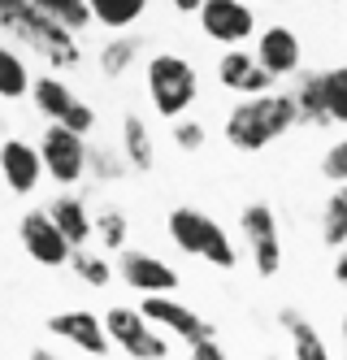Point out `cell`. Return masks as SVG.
Returning <instances> with one entry per match:
<instances>
[{"label":"cell","instance_id":"obj_1","mask_svg":"<svg viewBox=\"0 0 347 360\" xmlns=\"http://www.w3.org/2000/svg\"><path fill=\"white\" fill-rule=\"evenodd\" d=\"M291 131H296V100H291V91H274V87L256 96H239V105L222 122L226 143L244 157H256Z\"/></svg>","mask_w":347,"mask_h":360},{"label":"cell","instance_id":"obj_2","mask_svg":"<svg viewBox=\"0 0 347 360\" xmlns=\"http://www.w3.org/2000/svg\"><path fill=\"white\" fill-rule=\"evenodd\" d=\"M0 27H5L13 39H22L48 70H78L83 65L78 35L65 31L61 22H52L48 13H39L31 0H22V5H13L9 13H0Z\"/></svg>","mask_w":347,"mask_h":360},{"label":"cell","instance_id":"obj_3","mask_svg":"<svg viewBox=\"0 0 347 360\" xmlns=\"http://www.w3.org/2000/svg\"><path fill=\"white\" fill-rule=\"evenodd\" d=\"M144 87H148V100H152V109L161 113L165 122L182 117L187 109L196 105V96H200V74L196 65L178 57V53H156L148 57L144 65Z\"/></svg>","mask_w":347,"mask_h":360},{"label":"cell","instance_id":"obj_4","mask_svg":"<svg viewBox=\"0 0 347 360\" xmlns=\"http://www.w3.org/2000/svg\"><path fill=\"white\" fill-rule=\"evenodd\" d=\"M35 148L44 161V178H52L57 187H74L87 178V135L70 131L61 122H48Z\"/></svg>","mask_w":347,"mask_h":360},{"label":"cell","instance_id":"obj_5","mask_svg":"<svg viewBox=\"0 0 347 360\" xmlns=\"http://www.w3.org/2000/svg\"><path fill=\"white\" fill-rule=\"evenodd\" d=\"M26 100H35V113L44 122H61V126H70V131H78V135L96 131V109L65 79H57V74H39V79L31 83V96Z\"/></svg>","mask_w":347,"mask_h":360},{"label":"cell","instance_id":"obj_6","mask_svg":"<svg viewBox=\"0 0 347 360\" xmlns=\"http://www.w3.org/2000/svg\"><path fill=\"white\" fill-rule=\"evenodd\" d=\"M239 226H244V243L252 252V269L260 278H278L282 269V230H278V213L265 200L244 204L239 213Z\"/></svg>","mask_w":347,"mask_h":360},{"label":"cell","instance_id":"obj_7","mask_svg":"<svg viewBox=\"0 0 347 360\" xmlns=\"http://www.w3.org/2000/svg\"><path fill=\"white\" fill-rule=\"evenodd\" d=\"M104 330H109V343L122 347L126 356H139V360H165L170 356V339L152 330V321L139 308H126V304L104 308Z\"/></svg>","mask_w":347,"mask_h":360},{"label":"cell","instance_id":"obj_8","mask_svg":"<svg viewBox=\"0 0 347 360\" xmlns=\"http://www.w3.org/2000/svg\"><path fill=\"white\" fill-rule=\"evenodd\" d=\"M113 274L122 278V287H130L135 295H174L182 287V278L174 265H165L161 256L139 252V248H122Z\"/></svg>","mask_w":347,"mask_h":360},{"label":"cell","instance_id":"obj_9","mask_svg":"<svg viewBox=\"0 0 347 360\" xmlns=\"http://www.w3.org/2000/svg\"><path fill=\"white\" fill-rule=\"evenodd\" d=\"M200 31L213 39V44H248L260 27H256V9L252 0H200Z\"/></svg>","mask_w":347,"mask_h":360},{"label":"cell","instance_id":"obj_10","mask_svg":"<svg viewBox=\"0 0 347 360\" xmlns=\"http://www.w3.org/2000/svg\"><path fill=\"white\" fill-rule=\"evenodd\" d=\"M18 239H22V252L31 256L35 265H44V269L70 265V239L57 230V221L48 217V209H26L18 217Z\"/></svg>","mask_w":347,"mask_h":360},{"label":"cell","instance_id":"obj_11","mask_svg":"<svg viewBox=\"0 0 347 360\" xmlns=\"http://www.w3.org/2000/svg\"><path fill=\"white\" fill-rule=\"evenodd\" d=\"M139 313H144L152 326H161L170 339H178L182 347H191V343L208 339V334H217V326L204 321L196 308L178 304L174 295H139Z\"/></svg>","mask_w":347,"mask_h":360},{"label":"cell","instance_id":"obj_12","mask_svg":"<svg viewBox=\"0 0 347 360\" xmlns=\"http://www.w3.org/2000/svg\"><path fill=\"white\" fill-rule=\"evenodd\" d=\"M48 334L61 339L87 356H109V330H104V317L92 313V308H70V313H52L48 317Z\"/></svg>","mask_w":347,"mask_h":360},{"label":"cell","instance_id":"obj_13","mask_svg":"<svg viewBox=\"0 0 347 360\" xmlns=\"http://www.w3.org/2000/svg\"><path fill=\"white\" fill-rule=\"evenodd\" d=\"M217 83L226 91H234V96H256V91L278 87V79L256 61V53L244 48V44H230L226 53L217 57Z\"/></svg>","mask_w":347,"mask_h":360},{"label":"cell","instance_id":"obj_14","mask_svg":"<svg viewBox=\"0 0 347 360\" xmlns=\"http://www.w3.org/2000/svg\"><path fill=\"white\" fill-rule=\"evenodd\" d=\"M0 178L13 195H35V187L44 183V161H39V148L31 139H18L5 135L0 139Z\"/></svg>","mask_w":347,"mask_h":360},{"label":"cell","instance_id":"obj_15","mask_svg":"<svg viewBox=\"0 0 347 360\" xmlns=\"http://www.w3.org/2000/svg\"><path fill=\"white\" fill-rule=\"evenodd\" d=\"M256 39V61L274 74V79H291V74H300L304 70V44H300V35L291 31V27H265V31H256L252 35Z\"/></svg>","mask_w":347,"mask_h":360},{"label":"cell","instance_id":"obj_16","mask_svg":"<svg viewBox=\"0 0 347 360\" xmlns=\"http://www.w3.org/2000/svg\"><path fill=\"white\" fill-rule=\"evenodd\" d=\"M48 217L57 221V230L70 239V248H83L92 243V209L83 195H74L70 187H61L57 195L48 200Z\"/></svg>","mask_w":347,"mask_h":360},{"label":"cell","instance_id":"obj_17","mask_svg":"<svg viewBox=\"0 0 347 360\" xmlns=\"http://www.w3.org/2000/svg\"><path fill=\"white\" fill-rule=\"evenodd\" d=\"M122 157H126L130 174H152L156 169V143H152V131L139 113L122 117Z\"/></svg>","mask_w":347,"mask_h":360},{"label":"cell","instance_id":"obj_18","mask_svg":"<svg viewBox=\"0 0 347 360\" xmlns=\"http://www.w3.org/2000/svg\"><path fill=\"white\" fill-rule=\"evenodd\" d=\"M278 326L291 334V352H296L300 360H326L330 356V347H326V339L317 334V326L300 313L296 304H286V308H278Z\"/></svg>","mask_w":347,"mask_h":360},{"label":"cell","instance_id":"obj_19","mask_svg":"<svg viewBox=\"0 0 347 360\" xmlns=\"http://www.w3.org/2000/svg\"><path fill=\"white\" fill-rule=\"evenodd\" d=\"M139 57H144V39L130 35V31H113V39L100 48V74L109 83H118L139 65Z\"/></svg>","mask_w":347,"mask_h":360},{"label":"cell","instance_id":"obj_20","mask_svg":"<svg viewBox=\"0 0 347 360\" xmlns=\"http://www.w3.org/2000/svg\"><path fill=\"white\" fill-rule=\"evenodd\" d=\"M208 221L213 217L204 209H196V204H178V209H170V217H165V230H170L174 248H182L187 256H200V243H204Z\"/></svg>","mask_w":347,"mask_h":360},{"label":"cell","instance_id":"obj_21","mask_svg":"<svg viewBox=\"0 0 347 360\" xmlns=\"http://www.w3.org/2000/svg\"><path fill=\"white\" fill-rule=\"evenodd\" d=\"M291 100H296V126H317V131L330 126V117H326V91H322V70L300 74Z\"/></svg>","mask_w":347,"mask_h":360},{"label":"cell","instance_id":"obj_22","mask_svg":"<svg viewBox=\"0 0 347 360\" xmlns=\"http://www.w3.org/2000/svg\"><path fill=\"white\" fill-rule=\"evenodd\" d=\"M148 5H152V0H87L92 22L104 27V31H130L148 13Z\"/></svg>","mask_w":347,"mask_h":360},{"label":"cell","instance_id":"obj_23","mask_svg":"<svg viewBox=\"0 0 347 360\" xmlns=\"http://www.w3.org/2000/svg\"><path fill=\"white\" fill-rule=\"evenodd\" d=\"M92 239H100V252H122L130 243V217L118 204H104L100 213H92Z\"/></svg>","mask_w":347,"mask_h":360},{"label":"cell","instance_id":"obj_24","mask_svg":"<svg viewBox=\"0 0 347 360\" xmlns=\"http://www.w3.org/2000/svg\"><path fill=\"white\" fill-rule=\"evenodd\" d=\"M70 269L78 274V282H83V287H96V291H104V287L118 278L113 265H109V256H104V252H92L87 243H83V248H70Z\"/></svg>","mask_w":347,"mask_h":360},{"label":"cell","instance_id":"obj_25","mask_svg":"<svg viewBox=\"0 0 347 360\" xmlns=\"http://www.w3.org/2000/svg\"><path fill=\"white\" fill-rule=\"evenodd\" d=\"M31 65H26L9 44H0V100H26L31 96Z\"/></svg>","mask_w":347,"mask_h":360},{"label":"cell","instance_id":"obj_26","mask_svg":"<svg viewBox=\"0 0 347 360\" xmlns=\"http://www.w3.org/2000/svg\"><path fill=\"white\" fill-rule=\"evenodd\" d=\"M322 243L343 248L347 243V183H334L326 209H322Z\"/></svg>","mask_w":347,"mask_h":360},{"label":"cell","instance_id":"obj_27","mask_svg":"<svg viewBox=\"0 0 347 360\" xmlns=\"http://www.w3.org/2000/svg\"><path fill=\"white\" fill-rule=\"evenodd\" d=\"M31 5H35L39 13H48L52 22H61V27L74 31V35H83L87 27H96V22H92V9H87V0H31Z\"/></svg>","mask_w":347,"mask_h":360},{"label":"cell","instance_id":"obj_28","mask_svg":"<svg viewBox=\"0 0 347 360\" xmlns=\"http://www.w3.org/2000/svg\"><path fill=\"white\" fill-rule=\"evenodd\" d=\"M322 91H326V117H330V126H347V65L322 70Z\"/></svg>","mask_w":347,"mask_h":360},{"label":"cell","instance_id":"obj_29","mask_svg":"<svg viewBox=\"0 0 347 360\" xmlns=\"http://www.w3.org/2000/svg\"><path fill=\"white\" fill-rule=\"evenodd\" d=\"M87 174L96 178V183H122V178L130 174L122 148H92L87 143Z\"/></svg>","mask_w":347,"mask_h":360},{"label":"cell","instance_id":"obj_30","mask_svg":"<svg viewBox=\"0 0 347 360\" xmlns=\"http://www.w3.org/2000/svg\"><path fill=\"white\" fill-rule=\"evenodd\" d=\"M170 135H174V148L178 152H187V157H196V152H204L208 148V126L200 122V117H174L170 122Z\"/></svg>","mask_w":347,"mask_h":360},{"label":"cell","instance_id":"obj_31","mask_svg":"<svg viewBox=\"0 0 347 360\" xmlns=\"http://www.w3.org/2000/svg\"><path fill=\"white\" fill-rule=\"evenodd\" d=\"M322 174H326V183H347V135L334 139L326 148V157H322Z\"/></svg>","mask_w":347,"mask_h":360},{"label":"cell","instance_id":"obj_32","mask_svg":"<svg viewBox=\"0 0 347 360\" xmlns=\"http://www.w3.org/2000/svg\"><path fill=\"white\" fill-rule=\"evenodd\" d=\"M187 352H191L196 360H222V356H226V347L217 343V334H208V339H200V343H191V347H187Z\"/></svg>","mask_w":347,"mask_h":360},{"label":"cell","instance_id":"obj_33","mask_svg":"<svg viewBox=\"0 0 347 360\" xmlns=\"http://www.w3.org/2000/svg\"><path fill=\"white\" fill-rule=\"evenodd\" d=\"M330 274H334V282H339V287H347V243L339 248V256H334V265H330Z\"/></svg>","mask_w":347,"mask_h":360},{"label":"cell","instance_id":"obj_34","mask_svg":"<svg viewBox=\"0 0 347 360\" xmlns=\"http://www.w3.org/2000/svg\"><path fill=\"white\" fill-rule=\"evenodd\" d=\"M170 5H174V13H196L200 0H170Z\"/></svg>","mask_w":347,"mask_h":360},{"label":"cell","instance_id":"obj_35","mask_svg":"<svg viewBox=\"0 0 347 360\" xmlns=\"http://www.w3.org/2000/svg\"><path fill=\"white\" fill-rule=\"evenodd\" d=\"M13 5H22V0H0V13H9Z\"/></svg>","mask_w":347,"mask_h":360},{"label":"cell","instance_id":"obj_36","mask_svg":"<svg viewBox=\"0 0 347 360\" xmlns=\"http://www.w3.org/2000/svg\"><path fill=\"white\" fill-rule=\"evenodd\" d=\"M339 334H343V343H347V313H343V321H339Z\"/></svg>","mask_w":347,"mask_h":360},{"label":"cell","instance_id":"obj_37","mask_svg":"<svg viewBox=\"0 0 347 360\" xmlns=\"http://www.w3.org/2000/svg\"><path fill=\"white\" fill-rule=\"evenodd\" d=\"M0 139H5V113H0Z\"/></svg>","mask_w":347,"mask_h":360},{"label":"cell","instance_id":"obj_38","mask_svg":"<svg viewBox=\"0 0 347 360\" xmlns=\"http://www.w3.org/2000/svg\"><path fill=\"white\" fill-rule=\"evenodd\" d=\"M326 5H343V0H326Z\"/></svg>","mask_w":347,"mask_h":360},{"label":"cell","instance_id":"obj_39","mask_svg":"<svg viewBox=\"0 0 347 360\" xmlns=\"http://www.w3.org/2000/svg\"><path fill=\"white\" fill-rule=\"evenodd\" d=\"M252 5H256V0H252Z\"/></svg>","mask_w":347,"mask_h":360}]
</instances>
